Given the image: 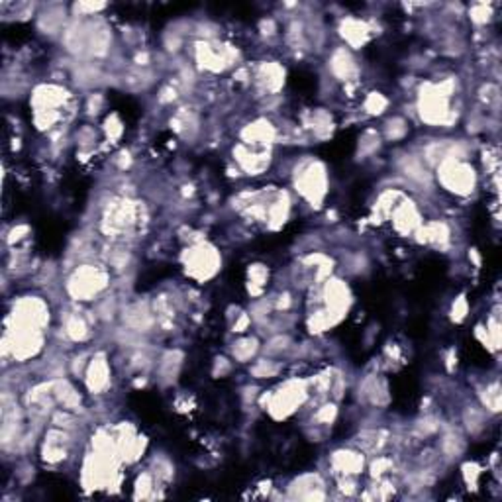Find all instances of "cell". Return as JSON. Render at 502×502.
Returning a JSON list of instances; mask_svg holds the SVG:
<instances>
[{"mask_svg":"<svg viewBox=\"0 0 502 502\" xmlns=\"http://www.w3.org/2000/svg\"><path fill=\"white\" fill-rule=\"evenodd\" d=\"M297 191L307 198L312 206H320L328 193V177H326V169L322 163L312 161L304 167L297 171Z\"/></svg>","mask_w":502,"mask_h":502,"instance_id":"obj_5","label":"cell"},{"mask_svg":"<svg viewBox=\"0 0 502 502\" xmlns=\"http://www.w3.org/2000/svg\"><path fill=\"white\" fill-rule=\"evenodd\" d=\"M484 392H487L483 397L484 408H489L491 412H498L501 410V389H498V385L489 387Z\"/></svg>","mask_w":502,"mask_h":502,"instance_id":"obj_32","label":"cell"},{"mask_svg":"<svg viewBox=\"0 0 502 502\" xmlns=\"http://www.w3.org/2000/svg\"><path fill=\"white\" fill-rule=\"evenodd\" d=\"M489 18H491V8L487 4H475L471 8V20L477 24H484L489 22Z\"/></svg>","mask_w":502,"mask_h":502,"instance_id":"obj_38","label":"cell"},{"mask_svg":"<svg viewBox=\"0 0 502 502\" xmlns=\"http://www.w3.org/2000/svg\"><path fill=\"white\" fill-rule=\"evenodd\" d=\"M238 59V51L232 46H224L216 41H202L196 46V61L208 71H224Z\"/></svg>","mask_w":502,"mask_h":502,"instance_id":"obj_7","label":"cell"},{"mask_svg":"<svg viewBox=\"0 0 502 502\" xmlns=\"http://www.w3.org/2000/svg\"><path fill=\"white\" fill-rule=\"evenodd\" d=\"M84 382H86V389L93 394H103L110 387V367L106 361V355L96 354L89 361V367L84 373Z\"/></svg>","mask_w":502,"mask_h":502,"instance_id":"obj_10","label":"cell"},{"mask_svg":"<svg viewBox=\"0 0 502 502\" xmlns=\"http://www.w3.org/2000/svg\"><path fill=\"white\" fill-rule=\"evenodd\" d=\"M465 422H467V428L471 430V434H477V432L481 430V426H483V418L479 416L477 410H469V412H467Z\"/></svg>","mask_w":502,"mask_h":502,"instance_id":"obj_39","label":"cell"},{"mask_svg":"<svg viewBox=\"0 0 502 502\" xmlns=\"http://www.w3.org/2000/svg\"><path fill=\"white\" fill-rule=\"evenodd\" d=\"M53 399L57 404H61L63 408L71 410V412L81 406V394L67 379L53 381Z\"/></svg>","mask_w":502,"mask_h":502,"instance_id":"obj_19","label":"cell"},{"mask_svg":"<svg viewBox=\"0 0 502 502\" xmlns=\"http://www.w3.org/2000/svg\"><path fill=\"white\" fill-rule=\"evenodd\" d=\"M247 275H250V295H259L261 290L265 288V283H267V279H269V271L265 269L263 265H251L250 271H247Z\"/></svg>","mask_w":502,"mask_h":502,"instance_id":"obj_26","label":"cell"},{"mask_svg":"<svg viewBox=\"0 0 502 502\" xmlns=\"http://www.w3.org/2000/svg\"><path fill=\"white\" fill-rule=\"evenodd\" d=\"M340 34H342V37H344L349 46L359 47L369 39V26H367L365 22H361V20L347 18L342 22Z\"/></svg>","mask_w":502,"mask_h":502,"instance_id":"obj_18","label":"cell"},{"mask_svg":"<svg viewBox=\"0 0 502 502\" xmlns=\"http://www.w3.org/2000/svg\"><path fill=\"white\" fill-rule=\"evenodd\" d=\"M312 126H314V131H316L320 138L328 136V134L332 131V118H330V114L316 112V114H314V120H312Z\"/></svg>","mask_w":502,"mask_h":502,"instance_id":"obj_31","label":"cell"},{"mask_svg":"<svg viewBox=\"0 0 502 502\" xmlns=\"http://www.w3.org/2000/svg\"><path fill=\"white\" fill-rule=\"evenodd\" d=\"M233 155H236V161L240 163V167L250 173V175H259L261 171L269 167V153L267 151H253V149L245 148V146H238L233 149Z\"/></svg>","mask_w":502,"mask_h":502,"instance_id":"obj_13","label":"cell"},{"mask_svg":"<svg viewBox=\"0 0 502 502\" xmlns=\"http://www.w3.org/2000/svg\"><path fill=\"white\" fill-rule=\"evenodd\" d=\"M463 447H465L463 437L456 434V432H449V434L442 437V451H444L447 457H457L463 451Z\"/></svg>","mask_w":502,"mask_h":502,"instance_id":"obj_29","label":"cell"},{"mask_svg":"<svg viewBox=\"0 0 502 502\" xmlns=\"http://www.w3.org/2000/svg\"><path fill=\"white\" fill-rule=\"evenodd\" d=\"M222 265L218 251L208 243H196L185 253V269L191 277L198 281H208L214 277Z\"/></svg>","mask_w":502,"mask_h":502,"instance_id":"obj_3","label":"cell"},{"mask_svg":"<svg viewBox=\"0 0 502 502\" xmlns=\"http://www.w3.org/2000/svg\"><path fill=\"white\" fill-rule=\"evenodd\" d=\"M437 179L449 193L459 196L471 195L477 185L473 167L463 159H444L437 163Z\"/></svg>","mask_w":502,"mask_h":502,"instance_id":"obj_2","label":"cell"},{"mask_svg":"<svg viewBox=\"0 0 502 502\" xmlns=\"http://www.w3.org/2000/svg\"><path fill=\"white\" fill-rule=\"evenodd\" d=\"M108 271L98 265H81L67 279V292L73 300H94L108 287Z\"/></svg>","mask_w":502,"mask_h":502,"instance_id":"obj_1","label":"cell"},{"mask_svg":"<svg viewBox=\"0 0 502 502\" xmlns=\"http://www.w3.org/2000/svg\"><path fill=\"white\" fill-rule=\"evenodd\" d=\"M49 322V310L47 304L37 297L20 298L14 304V310L8 318V324L24 326V328H36L44 330Z\"/></svg>","mask_w":502,"mask_h":502,"instance_id":"obj_6","label":"cell"},{"mask_svg":"<svg viewBox=\"0 0 502 502\" xmlns=\"http://www.w3.org/2000/svg\"><path fill=\"white\" fill-rule=\"evenodd\" d=\"M324 297L326 310L337 318L344 316L349 304H352V295H349V288L344 281H328V285L324 288Z\"/></svg>","mask_w":502,"mask_h":502,"instance_id":"obj_11","label":"cell"},{"mask_svg":"<svg viewBox=\"0 0 502 502\" xmlns=\"http://www.w3.org/2000/svg\"><path fill=\"white\" fill-rule=\"evenodd\" d=\"M400 173H404L410 181L414 183H430L432 175L428 173V167L424 165V159L416 157V155H404V159L400 161Z\"/></svg>","mask_w":502,"mask_h":502,"instance_id":"obj_21","label":"cell"},{"mask_svg":"<svg viewBox=\"0 0 502 502\" xmlns=\"http://www.w3.org/2000/svg\"><path fill=\"white\" fill-rule=\"evenodd\" d=\"M151 487H153V477H151V473H141L140 477H138V481H136V496H138V498H140V496L141 498H148Z\"/></svg>","mask_w":502,"mask_h":502,"instance_id":"obj_33","label":"cell"},{"mask_svg":"<svg viewBox=\"0 0 502 502\" xmlns=\"http://www.w3.org/2000/svg\"><path fill=\"white\" fill-rule=\"evenodd\" d=\"M155 467H157L155 475H157L159 479L169 481V479L173 477V465H171V461H169L167 457H157V459H155Z\"/></svg>","mask_w":502,"mask_h":502,"instance_id":"obj_35","label":"cell"},{"mask_svg":"<svg viewBox=\"0 0 502 502\" xmlns=\"http://www.w3.org/2000/svg\"><path fill=\"white\" fill-rule=\"evenodd\" d=\"M257 81L267 91H279L285 83V71L277 63H265V65H261L259 73H257Z\"/></svg>","mask_w":502,"mask_h":502,"instance_id":"obj_23","label":"cell"},{"mask_svg":"<svg viewBox=\"0 0 502 502\" xmlns=\"http://www.w3.org/2000/svg\"><path fill=\"white\" fill-rule=\"evenodd\" d=\"M332 465L335 471L344 475V477H352L363 471V456L359 451H345L340 449L332 456Z\"/></svg>","mask_w":502,"mask_h":502,"instance_id":"obj_17","label":"cell"},{"mask_svg":"<svg viewBox=\"0 0 502 502\" xmlns=\"http://www.w3.org/2000/svg\"><path fill=\"white\" fill-rule=\"evenodd\" d=\"M387 106H389V101L381 93H371L367 96V101H365V110L373 114V116L375 114H382V112L387 110Z\"/></svg>","mask_w":502,"mask_h":502,"instance_id":"obj_30","label":"cell"},{"mask_svg":"<svg viewBox=\"0 0 502 502\" xmlns=\"http://www.w3.org/2000/svg\"><path fill=\"white\" fill-rule=\"evenodd\" d=\"M392 220H394V226L399 232H416L420 226H422V220H420V212L418 208L414 206V202L410 200H404L392 208Z\"/></svg>","mask_w":502,"mask_h":502,"instance_id":"obj_14","label":"cell"},{"mask_svg":"<svg viewBox=\"0 0 502 502\" xmlns=\"http://www.w3.org/2000/svg\"><path fill=\"white\" fill-rule=\"evenodd\" d=\"M288 344H290L288 335H275L269 344H267L265 352H269V354H279V352H285V349H287Z\"/></svg>","mask_w":502,"mask_h":502,"instance_id":"obj_36","label":"cell"},{"mask_svg":"<svg viewBox=\"0 0 502 502\" xmlns=\"http://www.w3.org/2000/svg\"><path fill=\"white\" fill-rule=\"evenodd\" d=\"M63 332H65V335L71 342L83 344V342H86V340L91 337V324L84 320V316L77 314V312H71V314H67L65 316Z\"/></svg>","mask_w":502,"mask_h":502,"instance_id":"obj_20","label":"cell"},{"mask_svg":"<svg viewBox=\"0 0 502 502\" xmlns=\"http://www.w3.org/2000/svg\"><path fill=\"white\" fill-rule=\"evenodd\" d=\"M245 143H271L275 140V128L267 120H257L243 130Z\"/></svg>","mask_w":502,"mask_h":502,"instance_id":"obj_22","label":"cell"},{"mask_svg":"<svg viewBox=\"0 0 502 502\" xmlns=\"http://www.w3.org/2000/svg\"><path fill=\"white\" fill-rule=\"evenodd\" d=\"M69 101V91L57 84H41L32 94V104L36 112H59Z\"/></svg>","mask_w":502,"mask_h":502,"instance_id":"obj_9","label":"cell"},{"mask_svg":"<svg viewBox=\"0 0 502 502\" xmlns=\"http://www.w3.org/2000/svg\"><path fill=\"white\" fill-rule=\"evenodd\" d=\"M307 394V382L297 381V379L295 381H287L275 394H269L267 410L273 414V418H287L304 402Z\"/></svg>","mask_w":502,"mask_h":502,"instance_id":"obj_4","label":"cell"},{"mask_svg":"<svg viewBox=\"0 0 502 502\" xmlns=\"http://www.w3.org/2000/svg\"><path fill=\"white\" fill-rule=\"evenodd\" d=\"M406 134H408V124L399 116L387 120V124H385V138L389 141H400Z\"/></svg>","mask_w":502,"mask_h":502,"instance_id":"obj_27","label":"cell"},{"mask_svg":"<svg viewBox=\"0 0 502 502\" xmlns=\"http://www.w3.org/2000/svg\"><path fill=\"white\" fill-rule=\"evenodd\" d=\"M124 324L130 328V332H148L153 326V312L146 304H131L124 310Z\"/></svg>","mask_w":502,"mask_h":502,"instance_id":"obj_15","label":"cell"},{"mask_svg":"<svg viewBox=\"0 0 502 502\" xmlns=\"http://www.w3.org/2000/svg\"><path fill=\"white\" fill-rule=\"evenodd\" d=\"M104 130H106V136H108L110 140H118V138H120L124 128H122V124H120V120H118V116H116V114H112L110 118L106 120V124H104Z\"/></svg>","mask_w":502,"mask_h":502,"instance_id":"obj_34","label":"cell"},{"mask_svg":"<svg viewBox=\"0 0 502 502\" xmlns=\"http://www.w3.org/2000/svg\"><path fill=\"white\" fill-rule=\"evenodd\" d=\"M322 487H324V483H322V479L318 475H302V477H298L297 481L292 483L290 489L297 491L292 496L312 501V498H324L326 494L322 491Z\"/></svg>","mask_w":502,"mask_h":502,"instance_id":"obj_16","label":"cell"},{"mask_svg":"<svg viewBox=\"0 0 502 502\" xmlns=\"http://www.w3.org/2000/svg\"><path fill=\"white\" fill-rule=\"evenodd\" d=\"M330 71L340 81H354L355 77L359 75V67L355 63L349 49L337 47V49H334L332 57H330Z\"/></svg>","mask_w":502,"mask_h":502,"instance_id":"obj_12","label":"cell"},{"mask_svg":"<svg viewBox=\"0 0 502 502\" xmlns=\"http://www.w3.org/2000/svg\"><path fill=\"white\" fill-rule=\"evenodd\" d=\"M335 416H337L335 404H324V406L316 412V420L318 422H322V424H332V422L335 420Z\"/></svg>","mask_w":502,"mask_h":502,"instance_id":"obj_37","label":"cell"},{"mask_svg":"<svg viewBox=\"0 0 502 502\" xmlns=\"http://www.w3.org/2000/svg\"><path fill=\"white\" fill-rule=\"evenodd\" d=\"M104 104V96L101 93L96 94H91V98H89V104H86V110L91 112V114H98L101 112V106Z\"/></svg>","mask_w":502,"mask_h":502,"instance_id":"obj_41","label":"cell"},{"mask_svg":"<svg viewBox=\"0 0 502 502\" xmlns=\"http://www.w3.org/2000/svg\"><path fill=\"white\" fill-rule=\"evenodd\" d=\"M257 352H259V342L255 337H242L233 344L232 357L236 361L247 363L257 355Z\"/></svg>","mask_w":502,"mask_h":502,"instance_id":"obj_24","label":"cell"},{"mask_svg":"<svg viewBox=\"0 0 502 502\" xmlns=\"http://www.w3.org/2000/svg\"><path fill=\"white\" fill-rule=\"evenodd\" d=\"M181 363H183V355L179 352H167L161 359L159 365V373H161V379H169V381H175L181 369Z\"/></svg>","mask_w":502,"mask_h":502,"instance_id":"obj_25","label":"cell"},{"mask_svg":"<svg viewBox=\"0 0 502 502\" xmlns=\"http://www.w3.org/2000/svg\"><path fill=\"white\" fill-rule=\"evenodd\" d=\"M281 371L279 363L271 361V359H259L255 361V365L251 367V375L257 377V379H271V377H277Z\"/></svg>","mask_w":502,"mask_h":502,"instance_id":"obj_28","label":"cell"},{"mask_svg":"<svg viewBox=\"0 0 502 502\" xmlns=\"http://www.w3.org/2000/svg\"><path fill=\"white\" fill-rule=\"evenodd\" d=\"M467 310H469V307H467V300L463 297L457 298L456 302H453V310H451V316H453V320L456 322H461L463 318L467 316Z\"/></svg>","mask_w":502,"mask_h":502,"instance_id":"obj_40","label":"cell"},{"mask_svg":"<svg viewBox=\"0 0 502 502\" xmlns=\"http://www.w3.org/2000/svg\"><path fill=\"white\" fill-rule=\"evenodd\" d=\"M232 369V363L228 361V359H224V357H218L216 359V363H214V373L218 375L220 373V377H222L224 373H228Z\"/></svg>","mask_w":502,"mask_h":502,"instance_id":"obj_42","label":"cell"},{"mask_svg":"<svg viewBox=\"0 0 502 502\" xmlns=\"http://www.w3.org/2000/svg\"><path fill=\"white\" fill-rule=\"evenodd\" d=\"M140 218V208L131 200H116L112 202L108 212L104 216V226L108 232L122 233L128 232Z\"/></svg>","mask_w":502,"mask_h":502,"instance_id":"obj_8","label":"cell"}]
</instances>
